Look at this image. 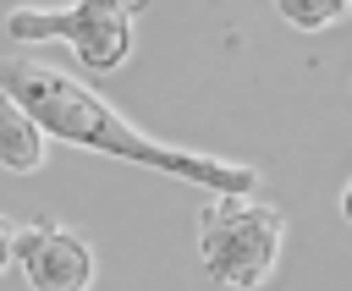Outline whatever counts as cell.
<instances>
[{"label":"cell","instance_id":"52a82bcc","mask_svg":"<svg viewBox=\"0 0 352 291\" xmlns=\"http://www.w3.org/2000/svg\"><path fill=\"white\" fill-rule=\"evenodd\" d=\"M11 264H16V225L0 214V275H6Z\"/></svg>","mask_w":352,"mask_h":291},{"label":"cell","instance_id":"7a4b0ae2","mask_svg":"<svg viewBox=\"0 0 352 291\" xmlns=\"http://www.w3.org/2000/svg\"><path fill=\"white\" fill-rule=\"evenodd\" d=\"M286 242V214L258 198H209L198 209V264L209 280L231 291H253L270 280Z\"/></svg>","mask_w":352,"mask_h":291},{"label":"cell","instance_id":"6da1fadb","mask_svg":"<svg viewBox=\"0 0 352 291\" xmlns=\"http://www.w3.org/2000/svg\"><path fill=\"white\" fill-rule=\"evenodd\" d=\"M0 93H11L44 137H60V143H77V148H94V154H116V159H132L143 170H165L187 187H204L214 198H248L258 187V170L253 165H236V159H214V154H198V148H170V143H154L143 137L132 121H121L88 82L55 71V66H38V60H0Z\"/></svg>","mask_w":352,"mask_h":291},{"label":"cell","instance_id":"ba28073f","mask_svg":"<svg viewBox=\"0 0 352 291\" xmlns=\"http://www.w3.org/2000/svg\"><path fill=\"white\" fill-rule=\"evenodd\" d=\"M341 220L352 225V181H346V192H341Z\"/></svg>","mask_w":352,"mask_h":291},{"label":"cell","instance_id":"3957f363","mask_svg":"<svg viewBox=\"0 0 352 291\" xmlns=\"http://www.w3.org/2000/svg\"><path fill=\"white\" fill-rule=\"evenodd\" d=\"M148 0H72V5H16L6 33L16 44H72L88 71H116L132 55V16Z\"/></svg>","mask_w":352,"mask_h":291},{"label":"cell","instance_id":"8992f818","mask_svg":"<svg viewBox=\"0 0 352 291\" xmlns=\"http://www.w3.org/2000/svg\"><path fill=\"white\" fill-rule=\"evenodd\" d=\"M352 11V0H275V16L297 33H324Z\"/></svg>","mask_w":352,"mask_h":291},{"label":"cell","instance_id":"5b68a950","mask_svg":"<svg viewBox=\"0 0 352 291\" xmlns=\"http://www.w3.org/2000/svg\"><path fill=\"white\" fill-rule=\"evenodd\" d=\"M44 148H50V137L38 132V121L11 93H0V165L16 176H33L44 165Z\"/></svg>","mask_w":352,"mask_h":291},{"label":"cell","instance_id":"277c9868","mask_svg":"<svg viewBox=\"0 0 352 291\" xmlns=\"http://www.w3.org/2000/svg\"><path fill=\"white\" fill-rule=\"evenodd\" d=\"M16 264L33 291H88L94 286V247L55 220H33L28 231H16Z\"/></svg>","mask_w":352,"mask_h":291}]
</instances>
